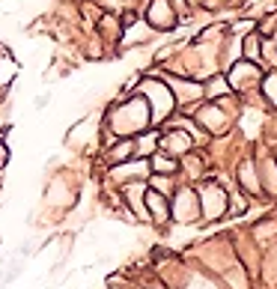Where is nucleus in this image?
Wrapping results in <instances>:
<instances>
[{
    "label": "nucleus",
    "instance_id": "obj_1",
    "mask_svg": "<svg viewBox=\"0 0 277 289\" xmlns=\"http://www.w3.org/2000/svg\"><path fill=\"white\" fill-rule=\"evenodd\" d=\"M146 203H149V209H152V218H155V221H164V218H167V203H164L161 197L149 194V197H146Z\"/></svg>",
    "mask_w": 277,
    "mask_h": 289
},
{
    "label": "nucleus",
    "instance_id": "obj_2",
    "mask_svg": "<svg viewBox=\"0 0 277 289\" xmlns=\"http://www.w3.org/2000/svg\"><path fill=\"white\" fill-rule=\"evenodd\" d=\"M188 146H191V137L188 134H170L167 137V149H173V152L176 149H188Z\"/></svg>",
    "mask_w": 277,
    "mask_h": 289
}]
</instances>
